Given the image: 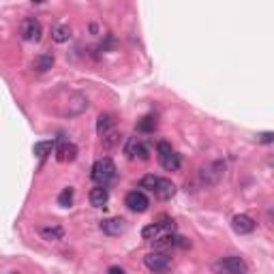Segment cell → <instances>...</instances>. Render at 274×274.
Returning <instances> with one entry per match:
<instances>
[{"instance_id": "obj_2", "label": "cell", "mask_w": 274, "mask_h": 274, "mask_svg": "<svg viewBox=\"0 0 274 274\" xmlns=\"http://www.w3.org/2000/svg\"><path fill=\"white\" fill-rule=\"evenodd\" d=\"M90 176H92V180H95L97 184L107 186L114 178H116V165H114V161H112V158H107V156L99 158V161L92 165Z\"/></svg>"}, {"instance_id": "obj_8", "label": "cell", "mask_w": 274, "mask_h": 274, "mask_svg": "<svg viewBox=\"0 0 274 274\" xmlns=\"http://www.w3.org/2000/svg\"><path fill=\"white\" fill-rule=\"evenodd\" d=\"M41 34H43V28L39 24V19H34V17L24 19V24H21V39L24 41H39Z\"/></svg>"}, {"instance_id": "obj_17", "label": "cell", "mask_w": 274, "mask_h": 274, "mask_svg": "<svg viewBox=\"0 0 274 274\" xmlns=\"http://www.w3.org/2000/svg\"><path fill=\"white\" fill-rule=\"evenodd\" d=\"M112 127H114V116H112V114H101L99 120H97V133L103 135L107 131H112Z\"/></svg>"}, {"instance_id": "obj_13", "label": "cell", "mask_w": 274, "mask_h": 274, "mask_svg": "<svg viewBox=\"0 0 274 274\" xmlns=\"http://www.w3.org/2000/svg\"><path fill=\"white\" fill-rule=\"evenodd\" d=\"M88 197H90V204L95 208H105L107 201H110V191H107L103 184H99V186H95V189L90 191Z\"/></svg>"}, {"instance_id": "obj_14", "label": "cell", "mask_w": 274, "mask_h": 274, "mask_svg": "<svg viewBox=\"0 0 274 274\" xmlns=\"http://www.w3.org/2000/svg\"><path fill=\"white\" fill-rule=\"evenodd\" d=\"M161 165H163V169L165 171H176V169H180V165H182V158H180V154L178 152H167L165 156H161Z\"/></svg>"}, {"instance_id": "obj_20", "label": "cell", "mask_w": 274, "mask_h": 274, "mask_svg": "<svg viewBox=\"0 0 274 274\" xmlns=\"http://www.w3.org/2000/svg\"><path fill=\"white\" fill-rule=\"evenodd\" d=\"M120 133L118 131H107V133H103V139H101V143H103V148L105 150H112L114 146H118L120 143Z\"/></svg>"}, {"instance_id": "obj_10", "label": "cell", "mask_w": 274, "mask_h": 274, "mask_svg": "<svg viewBox=\"0 0 274 274\" xmlns=\"http://www.w3.org/2000/svg\"><path fill=\"white\" fill-rule=\"evenodd\" d=\"M154 195L158 197V199H163V201H167V199H171L176 195V184L171 182L169 178H158L156 180V186H154Z\"/></svg>"}, {"instance_id": "obj_18", "label": "cell", "mask_w": 274, "mask_h": 274, "mask_svg": "<svg viewBox=\"0 0 274 274\" xmlns=\"http://www.w3.org/2000/svg\"><path fill=\"white\" fill-rule=\"evenodd\" d=\"M52 150H54V141L52 139H45V141H37V143H34L32 152L37 154L39 158H45L47 154H52Z\"/></svg>"}, {"instance_id": "obj_24", "label": "cell", "mask_w": 274, "mask_h": 274, "mask_svg": "<svg viewBox=\"0 0 274 274\" xmlns=\"http://www.w3.org/2000/svg\"><path fill=\"white\" fill-rule=\"evenodd\" d=\"M156 225H158V229H161V234H163V232H174V227H176L174 221H171L169 216H163V219H158Z\"/></svg>"}, {"instance_id": "obj_6", "label": "cell", "mask_w": 274, "mask_h": 274, "mask_svg": "<svg viewBox=\"0 0 274 274\" xmlns=\"http://www.w3.org/2000/svg\"><path fill=\"white\" fill-rule=\"evenodd\" d=\"M127 156L129 158H141V161H148L150 158V148L137 137H131L127 143Z\"/></svg>"}, {"instance_id": "obj_28", "label": "cell", "mask_w": 274, "mask_h": 274, "mask_svg": "<svg viewBox=\"0 0 274 274\" xmlns=\"http://www.w3.org/2000/svg\"><path fill=\"white\" fill-rule=\"evenodd\" d=\"M32 2H34V4H41V2H45V0H32Z\"/></svg>"}, {"instance_id": "obj_23", "label": "cell", "mask_w": 274, "mask_h": 274, "mask_svg": "<svg viewBox=\"0 0 274 274\" xmlns=\"http://www.w3.org/2000/svg\"><path fill=\"white\" fill-rule=\"evenodd\" d=\"M156 176L154 174H148V176H143L141 180H139V186L143 191H154V186H156Z\"/></svg>"}, {"instance_id": "obj_22", "label": "cell", "mask_w": 274, "mask_h": 274, "mask_svg": "<svg viewBox=\"0 0 274 274\" xmlns=\"http://www.w3.org/2000/svg\"><path fill=\"white\" fill-rule=\"evenodd\" d=\"M161 234V229H158L156 223H150V225H146L141 229V236H143V240H154V238Z\"/></svg>"}, {"instance_id": "obj_7", "label": "cell", "mask_w": 274, "mask_h": 274, "mask_svg": "<svg viewBox=\"0 0 274 274\" xmlns=\"http://www.w3.org/2000/svg\"><path fill=\"white\" fill-rule=\"evenodd\" d=\"M232 227H234V232H236V234L247 236V234H253V232H255L257 223H255L253 219H251L249 214H236L234 219H232Z\"/></svg>"}, {"instance_id": "obj_1", "label": "cell", "mask_w": 274, "mask_h": 274, "mask_svg": "<svg viewBox=\"0 0 274 274\" xmlns=\"http://www.w3.org/2000/svg\"><path fill=\"white\" fill-rule=\"evenodd\" d=\"M225 171H227V163L225 161H212V163H208V165H204V167L199 169V182L204 186H214V184H219L223 180Z\"/></svg>"}, {"instance_id": "obj_12", "label": "cell", "mask_w": 274, "mask_h": 274, "mask_svg": "<svg viewBox=\"0 0 274 274\" xmlns=\"http://www.w3.org/2000/svg\"><path fill=\"white\" fill-rule=\"evenodd\" d=\"M56 158L60 163H67V161H75L77 158V146L71 141H62L58 148H56Z\"/></svg>"}, {"instance_id": "obj_4", "label": "cell", "mask_w": 274, "mask_h": 274, "mask_svg": "<svg viewBox=\"0 0 274 274\" xmlns=\"http://www.w3.org/2000/svg\"><path fill=\"white\" fill-rule=\"evenodd\" d=\"M214 270L216 272H225V274H244L249 270V266L247 262H244L242 257H225V259H221V262H216L214 264Z\"/></svg>"}, {"instance_id": "obj_19", "label": "cell", "mask_w": 274, "mask_h": 274, "mask_svg": "<svg viewBox=\"0 0 274 274\" xmlns=\"http://www.w3.org/2000/svg\"><path fill=\"white\" fill-rule=\"evenodd\" d=\"M154 129H156L154 116H143L141 120H137V131L139 133H154Z\"/></svg>"}, {"instance_id": "obj_27", "label": "cell", "mask_w": 274, "mask_h": 274, "mask_svg": "<svg viewBox=\"0 0 274 274\" xmlns=\"http://www.w3.org/2000/svg\"><path fill=\"white\" fill-rule=\"evenodd\" d=\"M110 272H112V274H122L125 270H122L120 266H112V268H110Z\"/></svg>"}, {"instance_id": "obj_26", "label": "cell", "mask_w": 274, "mask_h": 274, "mask_svg": "<svg viewBox=\"0 0 274 274\" xmlns=\"http://www.w3.org/2000/svg\"><path fill=\"white\" fill-rule=\"evenodd\" d=\"M257 141H259V143H272V141H274V133H270V131L259 133V135H257Z\"/></svg>"}, {"instance_id": "obj_25", "label": "cell", "mask_w": 274, "mask_h": 274, "mask_svg": "<svg viewBox=\"0 0 274 274\" xmlns=\"http://www.w3.org/2000/svg\"><path fill=\"white\" fill-rule=\"evenodd\" d=\"M156 152H158V156H165L167 152H171V146L167 141H158L156 143Z\"/></svg>"}, {"instance_id": "obj_16", "label": "cell", "mask_w": 274, "mask_h": 274, "mask_svg": "<svg viewBox=\"0 0 274 274\" xmlns=\"http://www.w3.org/2000/svg\"><path fill=\"white\" fill-rule=\"evenodd\" d=\"M52 39L56 43H67L71 39V28L69 26H64V24H58V26H54V30H52Z\"/></svg>"}, {"instance_id": "obj_9", "label": "cell", "mask_w": 274, "mask_h": 274, "mask_svg": "<svg viewBox=\"0 0 274 274\" xmlns=\"http://www.w3.org/2000/svg\"><path fill=\"white\" fill-rule=\"evenodd\" d=\"M101 229H103L107 236H120L127 232V221L120 219V216H112V219L101 221Z\"/></svg>"}, {"instance_id": "obj_15", "label": "cell", "mask_w": 274, "mask_h": 274, "mask_svg": "<svg viewBox=\"0 0 274 274\" xmlns=\"http://www.w3.org/2000/svg\"><path fill=\"white\" fill-rule=\"evenodd\" d=\"M34 69L39 71V73H45V71H49L54 67V56L52 54H39L37 58H34Z\"/></svg>"}, {"instance_id": "obj_3", "label": "cell", "mask_w": 274, "mask_h": 274, "mask_svg": "<svg viewBox=\"0 0 274 274\" xmlns=\"http://www.w3.org/2000/svg\"><path fill=\"white\" fill-rule=\"evenodd\" d=\"M143 264H146V268L150 272H163L171 266V257L165 253V251L156 249V251H152V253H148L146 257H143Z\"/></svg>"}, {"instance_id": "obj_11", "label": "cell", "mask_w": 274, "mask_h": 274, "mask_svg": "<svg viewBox=\"0 0 274 274\" xmlns=\"http://www.w3.org/2000/svg\"><path fill=\"white\" fill-rule=\"evenodd\" d=\"M39 236L43 240L47 242H58L64 238V229L60 225H56V223H49V225H41L39 227Z\"/></svg>"}, {"instance_id": "obj_5", "label": "cell", "mask_w": 274, "mask_h": 274, "mask_svg": "<svg viewBox=\"0 0 274 274\" xmlns=\"http://www.w3.org/2000/svg\"><path fill=\"white\" fill-rule=\"evenodd\" d=\"M125 204L131 212H146L148 206H150V199L146 197L143 191H131V193H127Z\"/></svg>"}, {"instance_id": "obj_21", "label": "cell", "mask_w": 274, "mask_h": 274, "mask_svg": "<svg viewBox=\"0 0 274 274\" xmlns=\"http://www.w3.org/2000/svg\"><path fill=\"white\" fill-rule=\"evenodd\" d=\"M73 197H75V191L69 186V189H64L58 195V206L60 208H71V204H73Z\"/></svg>"}]
</instances>
